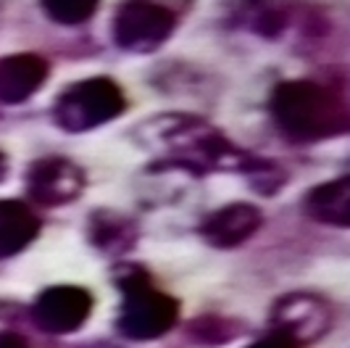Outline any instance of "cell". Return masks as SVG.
<instances>
[{"instance_id":"6da1fadb","label":"cell","mask_w":350,"mask_h":348,"mask_svg":"<svg viewBox=\"0 0 350 348\" xmlns=\"http://www.w3.org/2000/svg\"><path fill=\"white\" fill-rule=\"evenodd\" d=\"M135 138L153 153V169H174L190 177L240 174L258 195H277L290 174L274 158L256 156L198 114H156L135 127Z\"/></svg>"},{"instance_id":"7a4b0ae2","label":"cell","mask_w":350,"mask_h":348,"mask_svg":"<svg viewBox=\"0 0 350 348\" xmlns=\"http://www.w3.org/2000/svg\"><path fill=\"white\" fill-rule=\"evenodd\" d=\"M269 116L290 142L311 145L345 138L350 103L345 82L334 79H284L269 95Z\"/></svg>"},{"instance_id":"3957f363","label":"cell","mask_w":350,"mask_h":348,"mask_svg":"<svg viewBox=\"0 0 350 348\" xmlns=\"http://www.w3.org/2000/svg\"><path fill=\"white\" fill-rule=\"evenodd\" d=\"M111 282L122 296L116 314V330L122 338L148 343L169 335L176 327L179 301L172 293L161 290L142 264L119 261L111 269Z\"/></svg>"},{"instance_id":"277c9868","label":"cell","mask_w":350,"mask_h":348,"mask_svg":"<svg viewBox=\"0 0 350 348\" xmlns=\"http://www.w3.org/2000/svg\"><path fill=\"white\" fill-rule=\"evenodd\" d=\"M124 87L111 77H88L66 85L53 101V124L66 135L100 129L126 111Z\"/></svg>"},{"instance_id":"5b68a950","label":"cell","mask_w":350,"mask_h":348,"mask_svg":"<svg viewBox=\"0 0 350 348\" xmlns=\"http://www.w3.org/2000/svg\"><path fill=\"white\" fill-rule=\"evenodd\" d=\"M337 309L329 298L311 290H293L280 296L269 309V332L282 335L300 348L314 346L334 330Z\"/></svg>"},{"instance_id":"8992f818","label":"cell","mask_w":350,"mask_h":348,"mask_svg":"<svg viewBox=\"0 0 350 348\" xmlns=\"http://www.w3.org/2000/svg\"><path fill=\"white\" fill-rule=\"evenodd\" d=\"M174 8L161 3H122L111 18L113 45L132 55H150L161 51L176 32Z\"/></svg>"},{"instance_id":"52a82bcc","label":"cell","mask_w":350,"mask_h":348,"mask_svg":"<svg viewBox=\"0 0 350 348\" xmlns=\"http://www.w3.org/2000/svg\"><path fill=\"white\" fill-rule=\"evenodd\" d=\"M88 188L85 169L66 156H40L27 164L24 192L40 209H61L82 198Z\"/></svg>"},{"instance_id":"ba28073f","label":"cell","mask_w":350,"mask_h":348,"mask_svg":"<svg viewBox=\"0 0 350 348\" xmlns=\"http://www.w3.org/2000/svg\"><path fill=\"white\" fill-rule=\"evenodd\" d=\"M95 309V298L82 285H48L40 290L29 309V319L45 335H74L79 332Z\"/></svg>"},{"instance_id":"9c48e42d","label":"cell","mask_w":350,"mask_h":348,"mask_svg":"<svg viewBox=\"0 0 350 348\" xmlns=\"http://www.w3.org/2000/svg\"><path fill=\"white\" fill-rule=\"evenodd\" d=\"M263 222H266V216L256 203L232 201L227 206H219V209L211 211L198 227V235L211 248L232 251V248H240L247 240H253L263 227Z\"/></svg>"},{"instance_id":"30bf717a","label":"cell","mask_w":350,"mask_h":348,"mask_svg":"<svg viewBox=\"0 0 350 348\" xmlns=\"http://www.w3.org/2000/svg\"><path fill=\"white\" fill-rule=\"evenodd\" d=\"M51 77V64L35 51H18L0 55V103H27L42 90Z\"/></svg>"},{"instance_id":"8fae6325","label":"cell","mask_w":350,"mask_h":348,"mask_svg":"<svg viewBox=\"0 0 350 348\" xmlns=\"http://www.w3.org/2000/svg\"><path fill=\"white\" fill-rule=\"evenodd\" d=\"M88 243L103 253L105 259L119 261L135 251L140 243V227L132 216L113 209H95L90 211L88 225H85Z\"/></svg>"},{"instance_id":"7c38bea8","label":"cell","mask_w":350,"mask_h":348,"mask_svg":"<svg viewBox=\"0 0 350 348\" xmlns=\"http://www.w3.org/2000/svg\"><path fill=\"white\" fill-rule=\"evenodd\" d=\"M300 211L316 225L348 229L350 227V174L319 182L300 198Z\"/></svg>"},{"instance_id":"4fadbf2b","label":"cell","mask_w":350,"mask_h":348,"mask_svg":"<svg viewBox=\"0 0 350 348\" xmlns=\"http://www.w3.org/2000/svg\"><path fill=\"white\" fill-rule=\"evenodd\" d=\"M42 219L27 201L0 198V261L16 259L40 238Z\"/></svg>"},{"instance_id":"5bb4252c","label":"cell","mask_w":350,"mask_h":348,"mask_svg":"<svg viewBox=\"0 0 350 348\" xmlns=\"http://www.w3.org/2000/svg\"><path fill=\"white\" fill-rule=\"evenodd\" d=\"M247 332V325L237 316H221V314H203L195 316L193 322L185 327V335L193 346L219 348L229 346L232 340L243 338Z\"/></svg>"},{"instance_id":"9a60e30c","label":"cell","mask_w":350,"mask_h":348,"mask_svg":"<svg viewBox=\"0 0 350 348\" xmlns=\"http://www.w3.org/2000/svg\"><path fill=\"white\" fill-rule=\"evenodd\" d=\"M243 24L261 37H277L290 27V8L282 5H247L243 8Z\"/></svg>"},{"instance_id":"2e32d148","label":"cell","mask_w":350,"mask_h":348,"mask_svg":"<svg viewBox=\"0 0 350 348\" xmlns=\"http://www.w3.org/2000/svg\"><path fill=\"white\" fill-rule=\"evenodd\" d=\"M40 11L48 21L58 27H82L95 18L98 3L92 0H55V3H40Z\"/></svg>"},{"instance_id":"e0dca14e","label":"cell","mask_w":350,"mask_h":348,"mask_svg":"<svg viewBox=\"0 0 350 348\" xmlns=\"http://www.w3.org/2000/svg\"><path fill=\"white\" fill-rule=\"evenodd\" d=\"M245 348H300V346L298 343H293V340H287V338H282V335L269 332V335H263V338H258V340H253V343Z\"/></svg>"},{"instance_id":"ac0fdd59","label":"cell","mask_w":350,"mask_h":348,"mask_svg":"<svg viewBox=\"0 0 350 348\" xmlns=\"http://www.w3.org/2000/svg\"><path fill=\"white\" fill-rule=\"evenodd\" d=\"M0 348H32V343L24 335H18V332L5 330L0 332Z\"/></svg>"},{"instance_id":"d6986e66","label":"cell","mask_w":350,"mask_h":348,"mask_svg":"<svg viewBox=\"0 0 350 348\" xmlns=\"http://www.w3.org/2000/svg\"><path fill=\"white\" fill-rule=\"evenodd\" d=\"M5 177H8V156L0 151V182H5Z\"/></svg>"}]
</instances>
